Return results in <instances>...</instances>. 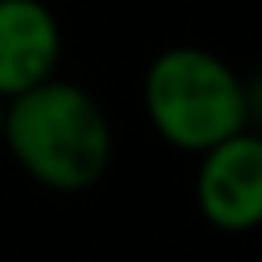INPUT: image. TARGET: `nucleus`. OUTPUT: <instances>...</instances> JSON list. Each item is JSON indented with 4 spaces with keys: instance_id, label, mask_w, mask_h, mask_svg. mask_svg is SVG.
I'll return each instance as SVG.
<instances>
[{
    "instance_id": "1",
    "label": "nucleus",
    "mask_w": 262,
    "mask_h": 262,
    "mask_svg": "<svg viewBox=\"0 0 262 262\" xmlns=\"http://www.w3.org/2000/svg\"><path fill=\"white\" fill-rule=\"evenodd\" d=\"M8 150L39 185L81 193L112 158V127L104 108L74 81H50L8 100L4 116Z\"/></svg>"
},
{
    "instance_id": "2",
    "label": "nucleus",
    "mask_w": 262,
    "mask_h": 262,
    "mask_svg": "<svg viewBox=\"0 0 262 262\" xmlns=\"http://www.w3.org/2000/svg\"><path fill=\"white\" fill-rule=\"evenodd\" d=\"M143 100L155 131L170 147L205 155L239 135L251 116L247 85L205 47H170L147 66Z\"/></svg>"
},
{
    "instance_id": "3",
    "label": "nucleus",
    "mask_w": 262,
    "mask_h": 262,
    "mask_svg": "<svg viewBox=\"0 0 262 262\" xmlns=\"http://www.w3.org/2000/svg\"><path fill=\"white\" fill-rule=\"evenodd\" d=\"M196 208L220 231L262 224V135L239 131L205 150L196 170Z\"/></svg>"
},
{
    "instance_id": "4",
    "label": "nucleus",
    "mask_w": 262,
    "mask_h": 262,
    "mask_svg": "<svg viewBox=\"0 0 262 262\" xmlns=\"http://www.w3.org/2000/svg\"><path fill=\"white\" fill-rule=\"evenodd\" d=\"M62 58V27L42 0H0V97L16 100L50 81Z\"/></svg>"
},
{
    "instance_id": "5",
    "label": "nucleus",
    "mask_w": 262,
    "mask_h": 262,
    "mask_svg": "<svg viewBox=\"0 0 262 262\" xmlns=\"http://www.w3.org/2000/svg\"><path fill=\"white\" fill-rule=\"evenodd\" d=\"M4 116H8V104H4V97H0V135H4Z\"/></svg>"
}]
</instances>
